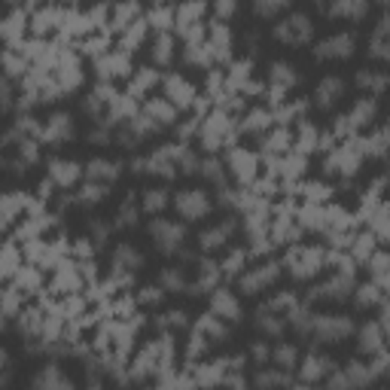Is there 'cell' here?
<instances>
[{
	"label": "cell",
	"instance_id": "44",
	"mask_svg": "<svg viewBox=\"0 0 390 390\" xmlns=\"http://www.w3.org/2000/svg\"><path fill=\"white\" fill-rule=\"evenodd\" d=\"M89 140H92V144H107V140H110V135H107V131L101 128V131H92V135H89Z\"/></svg>",
	"mask_w": 390,
	"mask_h": 390
},
{
	"label": "cell",
	"instance_id": "37",
	"mask_svg": "<svg viewBox=\"0 0 390 390\" xmlns=\"http://www.w3.org/2000/svg\"><path fill=\"white\" fill-rule=\"evenodd\" d=\"M369 265H372V275L375 278H387L390 275V253H375Z\"/></svg>",
	"mask_w": 390,
	"mask_h": 390
},
{
	"label": "cell",
	"instance_id": "19",
	"mask_svg": "<svg viewBox=\"0 0 390 390\" xmlns=\"http://www.w3.org/2000/svg\"><path fill=\"white\" fill-rule=\"evenodd\" d=\"M271 360L278 363V369H280V372H293V369L299 366V347H296V345H290V342L278 345L275 351H271Z\"/></svg>",
	"mask_w": 390,
	"mask_h": 390
},
{
	"label": "cell",
	"instance_id": "26",
	"mask_svg": "<svg viewBox=\"0 0 390 390\" xmlns=\"http://www.w3.org/2000/svg\"><path fill=\"white\" fill-rule=\"evenodd\" d=\"M159 287L165 290V293H186V278L180 269H165L159 275Z\"/></svg>",
	"mask_w": 390,
	"mask_h": 390
},
{
	"label": "cell",
	"instance_id": "10",
	"mask_svg": "<svg viewBox=\"0 0 390 390\" xmlns=\"http://www.w3.org/2000/svg\"><path fill=\"white\" fill-rule=\"evenodd\" d=\"M345 95V80L342 77H323L317 82V89H314V101H317L320 110H329V107H336L342 101Z\"/></svg>",
	"mask_w": 390,
	"mask_h": 390
},
{
	"label": "cell",
	"instance_id": "2",
	"mask_svg": "<svg viewBox=\"0 0 390 390\" xmlns=\"http://www.w3.org/2000/svg\"><path fill=\"white\" fill-rule=\"evenodd\" d=\"M311 34H314V24H311V19L305 13H293V15H287L284 22L275 24V37L280 40V43H287V46L308 43Z\"/></svg>",
	"mask_w": 390,
	"mask_h": 390
},
{
	"label": "cell",
	"instance_id": "27",
	"mask_svg": "<svg viewBox=\"0 0 390 390\" xmlns=\"http://www.w3.org/2000/svg\"><path fill=\"white\" fill-rule=\"evenodd\" d=\"M168 193L165 189H147L144 193V198H140V207H144L147 213H159V211H165L168 207Z\"/></svg>",
	"mask_w": 390,
	"mask_h": 390
},
{
	"label": "cell",
	"instance_id": "9",
	"mask_svg": "<svg viewBox=\"0 0 390 390\" xmlns=\"http://www.w3.org/2000/svg\"><path fill=\"white\" fill-rule=\"evenodd\" d=\"M232 232H235V223L223 220V223H217V226H211V229L202 232V238H198V247H202L204 253H217V250H223V247L229 244Z\"/></svg>",
	"mask_w": 390,
	"mask_h": 390
},
{
	"label": "cell",
	"instance_id": "12",
	"mask_svg": "<svg viewBox=\"0 0 390 390\" xmlns=\"http://www.w3.org/2000/svg\"><path fill=\"white\" fill-rule=\"evenodd\" d=\"M369 55L372 58H381V61H390V15H384V19L378 22V28L372 31Z\"/></svg>",
	"mask_w": 390,
	"mask_h": 390
},
{
	"label": "cell",
	"instance_id": "41",
	"mask_svg": "<svg viewBox=\"0 0 390 390\" xmlns=\"http://www.w3.org/2000/svg\"><path fill=\"white\" fill-rule=\"evenodd\" d=\"M162 327H174V329L186 327V314H183V311H171V314H165Z\"/></svg>",
	"mask_w": 390,
	"mask_h": 390
},
{
	"label": "cell",
	"instance_id": "23",
	"mask_svg": "<svg viewBox=\"0 0 390 390\" xmlns=\"http://www.w3.org/2000/svg\"><path fill=\"white\" fill-rule=\"evenodd\" d=\"M43 135L52 140V144H61V140H68V137L73 135V126H70L68 116L58 113V116H52V122H49V128L43 131Z\"/></svg>",
	"mask_w": 390,
	"mask_h": 390
},
{
	"label": "cell",
	"instance_id": "4",
	"mask_svg": "<svg viewBox=\"0 0 390 390\" xmlns=\"http://www.w3.org/2000/svg\"><path fill=\"white\" fill-rule=\"evenodd\" d=\"M278 275H280V265L278 262H262V265H256V269L244 271V275L238 278V284H241L244 296H256V293H262L265 287L275 284Z\"/></svg>",
	"mask_w": 390,
	"mask_h": 390
},
{
	"label": "cell",
	"instance_id": "8",
	"mask_svg": "<svg viewBox=\"0 0 390 390\" xmlns=\"http://www.w3.org/2000/svg\"><path fill=\"white\" fill-rule=\"evenodd\" d=\"M320 262H323V256L320 250H308V247H296L293 253H290V265H293V275L296 278H311V275H317L320 271Z\"/></svg>",
	"mask_w": 390,
	"mask_h": 390
},
{
	"label": "cell",
	"instance_id": "35",
	"mask_svg": "<svg viewBox=\"0 0 390 390\" xmlns=\"http://www.w3.org/2000/svg\"><path fill=\"white\" fill-rule=\"evenodd\" d=\"M232 168H235L238 177H250V171H253V156H250V153H241V149H235V153H232Z\"/></svg>",
	"mask_w": 390,
	"mask_h": 390
},
{
	"label": "cell",
	"instance_id": "21",
	"mask_svg": "<svg viewBox=\"0 0 390 390\" xmlns=\"http://www.w3.org/2000/svg\"><path fill=\"white\" fill-rule=\"evenodd\" d=\"M256 327H260L265 336L278 338L280 333H284V327H287V323L280 320V314H278V311H271V308H260V317H256Z\"/></svg>",
	"mask_w": 390,
	"mask_h": 390
},
{
	"label": "cell",
	"instance_id": "28",
	"mask_svg": "<svg viewBox=\"0 0 390 390\" xmlns=\"http://www.w3.org/2000/svg\"><path fill=\"white\" fill-rule=\"evenodd\" d=\"M147 113H149V119H156L159 126H168V122H174V104L171 101H149Z\"/></svg>",
	"mask_w": 390,
	"mask_h": 390
},
{
	"label": "cell",
	"instance_id": "11",
	"mask_svg": "<svg viewBox=\"0 0 390 390\" xmlns=\"http://www.w3.org/2000/svg\"><path fill=\"white\" fill-rule=\"evenodd\" d=\"M299 372H302L305 381H320V378L333 375L336 363L329 360V357H323V354H308V357H305V363L299 366Z\"/></svg>",
	"mask_w": 390,
	"mask_h": 390
},
{
	"label": "cell",
	"instance_id": "16",
	"mask_svg": "<svg viewBox=\"0 0 390 390\" xmlns=\"http://www.w3.org/2000/svg\"><path fill=\"white\" fill-rule=\"evenodd\" d=\"M119 174H122V165H116L110 159H95V162L86 165V177L98 180V183H113Z\"/></svg>",
	"mask_w": 390,
	"mask_h": 390
},
{
	"label": "cell",
	"instance_id": "38",
	"mask_svg": "<svg viewBox=\"0 0 390 390\" xmlns=\"http://www.w3.org/2000/svg\"><path fill=\"white\" fill-rule=\"evenodd\" d=\"M162 299H165L162 287H144V290H140V302H144V305H159Z\"/></svg>",
	"mask_w": 390,
	"mask_h": 390
},
{
	"label": "cell",
	"instance_id": "17",
	"mask_svg": "<svg viewBox=\"0 0 390 390\" xmlns=\"http://www.w3.org/2000/svg\"><path fill=\"white\" fill-rule=\"evenodd\" d=\"M360 351L363 354H381L384 351V336H381V327L375 320H369L366 327L360 329Z\"/></svg>",
	"mask_w": 390,
	"mask_h": 390
},
{
	"label": "cell",
	"instance_id": "34",
	"mask_svg": "<svg viewBox=\"0 0 390 390\" xmlns=\"http://www.w3.org/2000/svg\"><path fill=\"white\" fill-rule=\"evenodd\" d=\"M290 0H253V10L256 15H262V19H271V15H278Z\"/></svg>",
	"mask_w": 390,
	"mask_h": 390
},
{
	"label": "cell",
	"instance_id": "45",
	"mask_svg": "<svg viewBox=\"0 0 390 390\" xmlns=\"http://www.w3.org/2000/svg\"><path fill=\"white\" fill-rule=\"evenodd\" d=\"M107 232H110V229H107V226H98V223H92V235L98 238V244H101L104 238H107Z\"/></svg>",
	"mask_w": 390,
	"mask_h": 390
},
{
	"label": "cell",
	"instance_id": "22",
	"mask_svg": "<svg viewBox=\"0 0 390 390\" xmlns=\"http://www.w3.org/2000/svg\"><path fill=\"white\" fill-rule=\"evenodd\" d=\"M357 86L366 89V92H384L390 86V73H378V70H360L357 73Z\"/></svg>",
	"mask_w": 390,
	"mask_h": 390
},
{
	"label": "cell",
	"instance_id": "29",
	"mask_svg": "<svg viewBox=\"0 0 390 390\" xmlns=\"http://www.w3.org/2000/svg\"><path fill=\"white\" fill-rule=\"evenodd\" d=\"M52 384H58V387H68V378L58 372V366H46L43 372H37V378H34V387H52Z\"/></svg>",
	"mask_w": 390,
	"mask_h": 390
},
{
	"label": "cell",
	"instance_id": "20",
	"mask_svg": "<svg viewBox=\"0 0 390 390\" xmlns=\"http://www.w3.org/2000/svg\"><path fill=\"white\" fill-rule=\"evenodd\" d=\"M107 186L110 183H98V180H89L86 186L80 189L77 195H73V204H98V202H104V195H107Z\"/></svg>",
	"mask_w": 390,
	"mask_h": 390
},
{
	"label": "cell",
	"instance_id": "42",
	"mask_svg": "<svg viewBox=\"0 0 390 390\" xmlns=\"http://www.w3.org/2000/svg\"><path fill=\"white\" fill-rule=\"evenodd\" d=\"M241 260H244V250H238V253H232L229 260H226V265H220V269L226 271V275H235V271H238V262H241Z\"/></svg>",
	"mask_w": 390,
	"mask_h": 390
},
{
	"label": "cell",
	"instance_id": "40",
	"mask_svg": "<svg viewBox=\"0 0 390 390\" xmlns=\"http://www.w3.org/2000/svg\"><path fill=\"white\" fill-rule=\"evenodd\" d=\"M168 58H171V40L162 34L156 40V61H168Z\"/></svg>",
	"mask_w": 390,
	"mask_h": 390
},
{
	"label": "cell",
	"instance_id": "30",
	"mask_svg": "<svg viewBox=\"0 0 390 390\" xmlns=\"http://www.w3.org/2000/svg\"><path fill=\"white\" fill-rule=\"evenodd\" d=\"M195 329H198V333H207L211 338H226V336H229L226 327H223V323L213 317V314H204V317L195 323Z\"/></svg>",
	"mask_w": 390,
	"mask_h": 390
},
{
	"label": "cell",
	"instance_id": "6",
	"mask_svg": "<svg viewBox=\"0 0 390 390\" xmlns=\"http://www.w3.org/2000/svg\"><path fill=\"white\" fill-rule=\"evenodd\" d=\"M354 55V34H333L323 37L314 46V58L317 61H336V58H351Z\"/></svg>",
	"mask_w": 390,
	"mask_h": 390
},
{
	"label": "cell",
	"instance_id": "1",
	"mask_svg": "<svg viewBox=\"0 0 390 390\" xmlns=\"http://www.w3.org/2000/svg\"><path fill=\"white\" fill-rule=\"evenodd\" d=\"M351 333H354V320L345 317V314H317V317H314V327H311V338L314 342H323V345L345 342Z\"/></svg>",
	"mask_w": 390,
	"mask_h": 390
},
{
	"label": "cell",
	"instance_id": "32",
	"mask_svg": "<svg viewBox=\"0 0 390 390\" xmlns=\"http://www.w3.org/2000/svg\"><path fill=\"white\" fill-rule=\"evenodd\" d=\"M357 305L360 308H372V305H378L381 302V290L375 284H369V287H357Z\"/></svg>",
	"mask_w": 390,
	"mask_h": 390
},
{
	"label": "cell",
	"instance_id": "13",
	"mask_svg": "<svg viewBox=\"0 0 390 390\" xmlns=\"http://www.w3.org/2000/svg\"><path fill=\"white\" fill-rule=\"evenodd\" d=\"M80 174H86V171H82L77 162L58 159V162L49 165V180H52V183H58V186H73L80 180Z\"/></svg>",
	"mask_w": 390,
	"mask_h": 390
},
{
	"label": "cell",
	"instance_id": "15",
	"mask_svg": "<svg viewBox=\"0 0 390 390\" xmlns=\"http://www.w3.org/2000/svg\"><path fill=\"white\" fill-rule=\"evenodd\" d=\"M213 314H220V317L226 320H238L241 317V305H238L235 293H229V290H213Z\"/></svg>",
	"mask_w": 390,
	"mask_h": 390
},
{
	"label": "cell",
	"instance_id": "33",
	"mask_svg": "<svg viewBox=\"0 0 390 390\" xmlns=\"http://www.w3.org/2000/svg\"><path fill=\"white\" fill-rule=\"evenodd\" d=\"M137 223V207H135V202H131V198H126V202H122V207H119V213H116V226H126V229H131Z\"/></svg>",
	"mask_w": 390,
	"mask_h": 390
},
{
	"label": "cell",
	"instance_id": "31",
	"mask_svg": "<svg viewBox=\"0 0 390 390\" xmlns=\"http://www.w3.org/2000/svg\"><path fill=\"white\" fill-rule=\"evenodd\" d=\"M271 82H275V86H293L296 82V68H290V64H284V61L271 64Z\"/></svg>",
	"mask_w": 390,
	"mask_h": 390
},
{
	"label": "cell",
	"instance_id": "25",
	"mask_svg": "<svg viewBox=\"0 0 390 390\" xmlns=\"http://www.w3.org/2000/svg\"><path fill=\"white\" fill-rule=\"evenodd\" d=\"M113 265H116V269L135 271V269H140V253L131 244H119V247H116V253H113Z\"/></svg>",
	"mask_w": 390,
	"mask_h": 390
},
{
	"label": "cell",
	"instance_id": "5",
	"mask_svg": "<svg viewBox=\"0 0 390 390\" xmlns=\"http://www.w3.org/2000/svg\"><path fill=\"white\" fill-rule=\"evenodd\" d=\"M174 207H177V213L183 220H204L211 213V198L202 189H183L174 198Z\"/></svg>",
	"mask_w": 390,
	"mask_h": 390
},
{
	"label": "cell",
	"instance_id": "36",
	"mask_svg": "<svg viewBox=\"0 0 390 390\" xmlns=\"http://www.w3.org/2000/svg\"><path fill=\"white\" fill-rule=\"evenodd\" d=\"M198 174L207 180H213V183H223V165L217 159H204L202 165H198Z\"/></svg>",
	"mask_w": 390,
	"mask_h": 390
},
{
	"label": "cell",
	"instance_id": "3",
	"mask_svg": "<svg viewBox=\"0 0 390 390\" xmlns=\"http://www.w3.org/2000/svg\"><path fill=\"white\" fill-rule=\"evenodd\" d=\"M149 235H153V241L162 253H174V250H180V244H183L186 229L174 220H153L149 223Z\"/></svg>",
	"mask_w": 390,
	"mask_h": 390
},
{
	"label": "cell",
	"instance_id": "24",
	"mask_svg": "<svg viewBox=\"0 0 390 390\" xmlns=\"http://www.w3.org/2000/svg\"><path fill=\"white\" fill-rule=\"evenodd\" d=\"M369 10V0H336L333 3V15H342V19H360Z\"/></svg>",
	"mask_w": 390,
	"mask_h": 390
},
{
	"label": "cell",
	"instance_id": "7",
	"mask_svg": "<svg viewBox=\"0 0 390 390\" xmlns=\"http://www.w3.org/2000/svg\"><path fill=\"white\" fill-rule=\"evenodd\" d=\"M347 293H354V278L351 271H338L329 280H323L320 287H314L308 299H345Z\"/></svg>",
	"mask_w": 390,
	"mask_h": 390
},
{
	"label": "cell",
	"instance_id": "43",
	"mask_svg": "<svg viewBox=\"0 0 390 390\" xmlns=\"http://www.w3.org/2000/svg\"><path fill=\"white\" fill-rule=\"evenodd\" d=\"M253 357H256V363H265V360H269V357H271L269 345H265V342H260V345L253 347Z\"/></svg>",
	"mask_w": 390,
	"mask_h": 390
},
{
	"label": "cell",
	"instance_id": "39",
	"mask_svg": "<svg viewBox=\"0 0 390 390\" xmlns=\"http://www.w3.org/2000/svg\"><path fill=\"white\" fill-rule=\"evenodd\" d=\"M287 375H278V372H260V375H256V384H287Z\"/></svg>",
	"mask_w": 390,
	"mask_h": 390
},
{
	"label": "cell",
	"instance_id": "14",
	"mask_svg": "<svg viewBox=\"0 0 390 390\" xmlns=\"http://www.w3.org/2000/svg\"><path fill=\"white\" fill-rule=\"evenodd\" d=\"M375 113H378V104H375V98H360L354 107H351V113H347V126L351 128H363V126H369L372 119H375Z\"/></svg>",
	"mask_w": 390,
	"mask_h": 390
},
{
	"label": "cell",
	"instance_id": "18",
	"mask_svg": "<svg viewBox=\"0 0 390 390\" xmlns=\"http://www.w3.org/2000/svg\"><path fill=\"white\" fill-rule=\"evenodd\" d=\"M165 89H168V101L174 104H180V107H186L189 101H193V86L183 80V77H168L165 80Z\"/></svg>",
	"mask_w": 390,
	"mask_h": 390
}]
</instances>
